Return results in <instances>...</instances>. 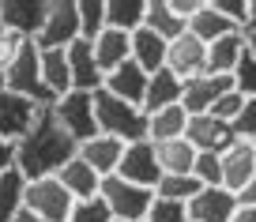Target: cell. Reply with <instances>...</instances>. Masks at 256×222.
I'll list each match as a JSON object with an SVG mask.
<instances>
[{
  "mask_svg": "<svg viewBox=\"0 0 256 222\" xmlns=\"http://www.w3.org/2000/svg\"><path fill=\"white\" fill-rule=\"evenodd\" d=\"M76 154H80V143L56 124L53 113L42 110L30 132L16 143V170L26 181H42V177H56Z\"/></svg>",
  "mask_w": 256,
  "mask_h": 222,
  "instance_id": "obj_1",
  "label": "cell"
},
{
  "mask_svg": "<svg viewBox=\"0 0 256 222\" xmlns=\"http://www.w3.org/2000/svg\"><path fill=\"white\" fill-rule=\"evenodd\" d=\"M94 117H98V132L117 136L124 143H140L147 140V113L132 102H120L110 90H94Z\"/></svg>",
  "mask_w": 256,
  "mask_h": 222,
  "instance_id": "obj_2",
  "label": "cell"
},
{
  "mask_svg": "<svg viewBox=\"0 0 256 222\" xmlns=\"http://www.w3.org/2000/svg\"><path fill=\"white\" fill-rule=\"evenodd\" d=\"M98 200L106 204V211H110L117 222H144L147 211H151V204H154V192L113 174V177H102Z\"/></svg>",
  "mask_w": 256,
  "mask_h": 222,
  "instance_id": "obj_3",
  "label": "cell"
},
{
  "mask_svg": "<svg viewBox=\"0 0 256 222\" xmlns=\"http://www.w3.org/2000/svg\"><path fill=\"white\" fill-rule=\"evenodd\" d=\"M76 200L56 177H42V181H26L23 188V211L38 214L42 222H68Z\"/></svg>",
  "mask_w": 256,
  "mask_h": 222,
  "instance_id": "obj_4",
  "label": "cell"
},
{
  "mask_svg": "<svg viewBox=\"0 0 256 222\" xmlns=\"http://www.w3.org/2000/svg\"><path fill=\"white\" fill-rule=\"evenodd\" d=\"M49 113H53V120L72 136L76 143H87L90 136H98L94 94H87V90H68V94H60Z\"/></svg>",
  "mask_w": 256,
  "mask_h": 222,
  "instance_id": "obj_5",
  "label": "cell"
},
{
  "mask_svg": "<svg viewBox=\"0 0 256 222\" xmlns=\"http://www.w3.org/2000/svg\"><path fill=\"white\" fill-rule=\"evenodd\" d=\"M80 38V8L76 0H46V19L38 30V49H68Z\"/></svg>",
  "mask_w": 256,
  "mask_h": 222,
  "instance_id": "obj_6",
  "label": "cell"
},
{
  "mask_svg": "<svg viewBox=\"0 0 256 222\" xmlns=\"http://www.w3.org/2000/svg\"><path fill=\"white\" fill-rule=\"evenodd\" d=\"M0 87L38 102V94H42V49H38V42H30V38L23 42V49L12 60V68L0 76Z\"/></svg>",
  "mask_w": 256,
  "mask_h": 222,
  "instance_id": "obj_7",
  "label": "cell"
},
{
  "mask_svg": "<svg viewBox=\"0 0 256 222\" xmlns=\"http://www.w3.org/2000/svg\"><path fill=\"white\" fill-rule=\"evenodd\" d=\"M117 177H124V181H132V184H144V188L154 192V184L162 181L154 143L151 140L128 143V147H124V158H120V166H117Z\"/></svg>",
  "mask_w": 256,
  "mask_h": 222,
  "instance_id": "obj_8",
  "label": "cell"
},
{
  "mask_svg": "<svg viewBox=\"0 0 256 222\" xmlns=\"http://www.w3.org/2000/svg\"><path fill=\"white\" fill-rule=\"evenodd\" d=\"M226 90H234V80H230V76H211V72H204V76H192V80H184L181 110L188 113V117L211 113V106H215L218 98L226 94Z\"/></svg>",
  "mask_w": 256,
  "mask_h": 222,
  "instance_id": "obj_9",
  "label": "cell"
},
{
  "mask_svg": "<svg viewBox=\"0 0 256 222\" xmlns=\"http://www.w3.org/2000/svg\"><path fill=\"white\" fill-rule=\"evenodd\" d=\"M38 113H42V110L30 102V98L12 94V90L0 87V140L19 143L26 132H30V124L38 120Z\"/></svg>",
  "mask_w": 256,
  "mask_h": 222,
  "instance_id": "obj_10",
  "label": "cell"
},
{
  "mask_svg": "<svg viewBox=\"0 0 256 222\" xmlns=\"http://www.w3.org/2000/svg\"><path fill=\"white\" fill-rule=\"evenodd\" d=\"M166 68L174 72L177 80H192V76H204V72H208V46L184 30L181 38L170 42V49H166Z\"/></svg>",
  "mask_w": 256,
  "mask_h": 222,
  "instance_id": "obj_11",
  "label": "cell"
},
{
  "mask_svg": "<svg viewBox=\"0 0 256 222\" xmlns=\"http://www.w3.org/2000/svg\"><path fill=\"white\" fill-rule=\"evenodd\" d=\"M42 19H46V0H0V23L8 34L19 38H38Z\"/></svg>",
  "mask_w": 256,
  "mask_h": 222,
  "instance_id": "obj_12",
  "label": "cell"
},
{
  "mask_svg": "<svg viewBox=\"0 0 256 222\" xmlns=\"http://www.w3.org/2000/svg\"><path fill=\"white\" fill-rule=\"evenodd\" d=\"M68 53V76H72V90H87V94H94V90H102V68H98L94 60V46H90L87 38H76L72 46L64 49Z\"/></svg>",
  "mask_w": 256,
  "mask_h": 222,
  "instance_id": "obj_13",
  "label": "cell"
},
{
  "mask_svg": "<svg viewBox=\"0 0 256 222\" xmlns=\"http://www.w3.org/2000/svg\"><path fill=\"white\" fill-rule=\"evenodd\" d=\"M184 140L196 147V151H211V154H222L238 136L226 120L211 117V113H200V117H188V128H184Z\"/></svg>",
  "mask_w": 256,
  "mask_h": 222,
  "instance_id": "obj_14",
  "label": "cell"
},
{
  "mask_svg": "<svg viewBox=\"0 0 256 222\" xmlns=\"http://www.w3.org/2000/svg\"><path fill=\"white\" fill-rule=\"evenodd\" d=\"M238 196L230 188H200L188 200V222H234Z\"/></svg>",
  "mask_w": 256,
  "mask_h": 222,
  "instance_id": "obj_15",
  "label": "cell"
},
{
  "mask_svg": "<svg viewBox=\"0 0 256 222\" xmlns=\"http://www.w3.org/2000/svg\"><path fill=\"white\" fill-rule=\"evenodd\" d=\"M218 158H222V188H230L238 196L256 174V147L245 143V140H234Z\"/></svg>",
  "mask_w": 256,
  "mask_h": 222,
  "instance_id": "obj_16",
  "label": "cell"
},
{
  "mask_svg": "<svg viewBox=\"0 0 256 222\" xmlns=\"http://www.w3.org/2000/svg\"><path fill=\"white\" fill-rule=\"evenodd\" d=\"M124 147H128L124 140L98 132V136H90L87 143H80V158L87 162L98 177H113L117 166H120V158H124Z\"/></svg>",
  "mask_w": 256,
  "mask_h": 222,
  "instance_id": "obj_17",
  "label": "cell"
},
{
  "mask_svg": "<svg viewBox=\"0 0 256 222\" xmlns=\"http://www.w3.org/2000/svg\"><path fill=\"white\" fill-rule=\"evenodd\" d=\"M147 83H151V76H147V72L140 68L136 60H124L120 68H113L110 76L102 80V90H110V94H113V98H120V102L144 106Z\"/></svg>",
  "mask_w": 256,
  "mask_h": 222,
  "instance_id": "obj_18",
  "label": "cell"
},
{
  "mask_svg": "<svg viewBox=\"0 0 256 222\" xmlns=\"http://www.w3.org/2000/svg\"><path fill=\"white\" fill-rule=\"evenodd\" d=\"M248 53V42H245V30H234V34H222L218 42L208 46V72L211 76H234V68L241 64V56Z\"/></svg>",
  "mask_w": 256,
  "mask_h": 222,
  "instance_id": "obj_19",
  "label": "cell"
},
{
  "mask_svg": "<svg viewBox=\"0 0 256 222\" xmlns=\"http://www.w3.org/2000/svg\"><path fill=\"white\" fill-rule=\"evenodd\" d=\"M181 94H184V80H177L170 68L154 72L151 83H147V94H144V106L140 110L151 117L158 110H170V106H181Z\"/></svg>",
  "mask_w": 256,
  "mask_h": 222,
  "instance_id": "obj_20",
  "label": "cell"
},
{
  "mask_svg": "<svg viewBox=\"0 0 256 222\" xmlns=\"http://www.w3.org/2000/svg\"><path fill=\"white\" fill-rule=\"evenodd\" d=\"M90 46H94V60H98V68H102V76H110L113 68L132 60V34H120V30H110V26H106Z\"/></svg>",
  "mask_w": 256,
  "mask_h": 222,
  "instance_id": "obj_21",
  "label": "cell"
},
{
  "mask_svg": "<svg viewBox=\"0 0 256 222\" xmlns=\"http://www.w3.org/2000/svg\"><path fill=\"white\" fill-rule=\"evenodd\" d=\"M234 30H241V26H234L226 16H218V8L211 0H200V8L192 12V19H188V34L200 38L204 46H211V42H218L222 34H234Z\"/></svg>",
  "mask_w": 256,
  "mask_h": 222,
  "instance_id": "obj_22",
  "label": "cell"
},
{
  "mask_svg": "<svg viewBox=\"0 0 256 222\" xmlns=\"http://www.w3.org/2000/svg\"><path fill=\"white\" fill-rule=\"evenodd\" d=\"M56 181H60L64 188L72 192V200H76V204H87V200H98V184H102V177H98L94 170H90L87 162H83L80 154H76V158L68 162V166H64L60 174H56Z\"/></svg>",
  "mask_w": 256,
  "mask_h": 222,
  "instance_id": "obj_23",
  "label": "cell"
},
{
  "mask_svg": "<svg viewBox=\"0 0 256 222\" xmlns=\"http://www.w3.org/2000/svg\"><path fill=\"white\" fill-rule=\"evenodd\" d=\"M166 49H170V42L158 38L154 30H147V26H140V30L132 34V60H136L147 76L166 68Z\"/></svg>",
  "mask_w": 256,
  "mask_h": 222,
  "instance_id": "obj_24",
  "label": "cell"
},
{
  "mask_svg": "<svg viewBox=\"0 0 256 222\" xmlns=\"http://www.w3.org/2000/svg\"><path fill=\"white\" fill-rule=\"evenodd\" d=\"M144 26H147V30H154L158 38L174 42V38H181V34L188 30V19L177 16V8L170 4V0H147V19H144Z\"/></svg>",
  "mask_w": 256,
  "mask_h": 222,
  "instance_id": "obj_25",
  "label": "cell"
},
{
  "mask_svg": "<svg viewBox=\"0 0 256 222\" xmlns=\"http://www.w3.org/2000/svg\"><path fill=\"white\" fill-rule=\"evenodd\" d=\"M154 154H158V170L162 174H192V166H196V147H192L188 140H166V143H154Z\"/></svg>",
  "mask_w": 256,
  "mask_h": 222,
  "instance_id": "obj_26",
  "label": "cell"
},
{
  "mask_svg": "<svg viewBox=\"0 0 256 222\" xmlns=\"http://www.w3.org/2000/svg\"><path fill=\"white\" fill-rule=\"evenodd\" d=\"M147 19V0H106V26L120 34H136Z\"/></svg>",
  "mask_w": 256,
  "mask_h": 222,
  "instance_id": "obj_27",
  "label": "cell"
},
{
  "mask_svg": "<svg viewBox=\"0 0 256 222\" xmlns=\"http://www.w3.org/2000/svg\"><path fill=\"white\" fill-rule=\"evenodd\" d=\"M184 128H188V113L181 106H170L147 117V140L151 143H166V140H181Z\"/></svg>",
  "mask_w": 256,
  "mask_h": 222,
  "instance_id": "obj_28",
  "label": "cell"
},
{
  "mask_svg": "<svg viewBox=\"0 0 256 222\" xmlns=\"http://www.w3.org/2000/svg\"><path fill=\"white\" fill-rule=\"evenodd\" d=\"M42 87L53 90L56 98L72 90V76H68V53H64V49H42Z\"/></svg>",
  "mask_w": 256,
  "mask_h": 222,
  "instance_id": "obj_29",
  "label": "cell"
},
{
  "mask_svg": "<svg viewBox=\"0 0 256 222\" xmlns=\"http://www.w3.org/2000/svg\"><path fill=\"white\" fill-rule=\"evenodd\" d=\"M23 188H26V177L19 170L0 174V222H16V214L23 211Z\"/></svg>",
  "mask_w": 256,
  "mask_h": 222,
  "instance_id": "obj_30",
  "label": "cell"
},
{
  "mask_svg": "<svg viewBox=\"0 0 256 222\" xmlns=\"http://www.w3.org/2000/svg\"><path fill=\"white\" fill-rule=\"evenodd\" d=\"M200 188H204V184L196 181L192 174H181V177H177V174H162V181L154 184V196H158V200H177V204H188Z\"/></svg>",
  "mask_w": 256,
  "mask_h": 222,
  "instance_id": "obj_31",
  "label": "cell"
},
{
  "mask_svg": "<svg viewBox=\"0 0 256 222\" xmlns=\"http://www.w3.org/2000/svg\"><path fill=\"white\" fill-rule=\"evenodd\" d=\"M80 8V38L94 42L106 30V0H76Z\"/></svg>",
  "mask_w": 256,
  "mask_h": 222,
  "instance_id": "obj_32",
  "label": "cell"
},
{
  "mask_svg": "<svg viewBox=\"0 0 256 222\" xmlns=\"http://www.w3.org/2000/svg\"><path fill=\"white\" fill-rule=\"evenodd\" d=\"M192 177L204 184V188H218L222 184V158L211 151H200L196 154V166H192Z\"/></svg>",
  "mask_w": 256,
  "mask_h": 222,
  "instance_id": "obj_33",
  "label": "cell"
},
{
  "mask_svg": "<svg viewBox=\"0 0 256 222\" xmlns=\"http://www.w3.org/2000/svg\"><path fill=\"white\" fill-rule=\"evenodd\" d=\"M144 222H188V204H177V200H158L154 196L151 211Z\"/></svg>",
  "mask_w": 256,
  "mask_h": 222,
  "instance_id": "obj_34",
  "label": "cell"
},
{
  "mask_svg": "<svg viewBox=\"0 0 256 222\" xmlns=\"http://www.w3.org/2000/svg\"><path fill=\"white\" fill-rule=\"evenodd\" d=\"M234 90L238 94H245V98H256V56L252 53H245L241 56V64L234 68Z\"/></svg>",
  "mask_w": 256,
  "mask_h": 222,
  "instance_id": "obj_35",
  "label": "cell"
},
{
  "mask_svg": "<svg viewBox=\"0 0 256 222\" xmlns=\"http://www.w3.org/2000/svg\"><path fill=\"white\" fill-rule=\"evenodd\" d=\"M241 110H245V94H238V90H226V94L218 98L215 106H211V117H218V120H226V124H234Z\"/></svg>",
  "mask_w": 256,
  "mask_h": 222,
  "instance_id": "obj_36",
  "label": "cell"
},
{
  "mask_svg": "<svg viewBox=\"0 0 256 222\" xmlns=\"http://www.w3.org/2000/svg\"><path fill=\"white\" fill-rule=\"evenodd\" d=\"M230 128H234V136L245 140V143L256 140V98H245V110L238 113V120H234Z\"/></svg>",
  "mask_w": 256,
  "mask_h": 222,
  "instance_id": "obj_37",
  "label": "cell"
},
{
  "mask_svg": "<svg viewBox=\"0 0 256 222\" xmlns=\"http://www.w3.org/2000/svg\"><path fill=\"white\" fill-rule=\"evenodd\" d=\"M68 222H113V214L106 211L102 200H87V204H76Z\"/></svg>",
  "mask_w": 256,
  "mask_h": 222,
  "instance_id": "obj_38",
  "label": "cell"
},
{
  "mask_svg": "<svg viewBox=\"0 0 256 222\" xmlns=\"http://www.w3.org/2000/svg\"><path fill=\"white\" fill-rule=\"evenodd\" d=\"M218 8V16H226L234 26H241L245 30V19H248V0H211Z\"/></svg>",
  "mask_w": 256,
  "mask_h": 222,
  "instance_id": "obj_39",
  "label": "cell"
},
{
  "mask_svg": "<svg viewBox=\"0 0 256 222\" xmlns=\"http://www.w3.org/2000/svg\"><path fill=\"white\" fill-rule=\"evenodd\" d=\"M26 38H19V34H8V30H0V76L12 68V60L19 56V49H23Z\"/></svg>",
  "mask_w": 256,
  "mask_h": 222,
  "instance_id": "obj_40",
  "label": "cell"
},
{
  "mask_svg": "<svg viewBox=\"0 0 256 222\" xmlns=\"http://www.w3.org/2000/svg\"><path fill=\"white\" fill-rule=\"evenodd\" d=\"M8 170H16V143L0 140V174H8Z\"/></svg>",
  "mask_w": 256,
  "mask_h": 222,
  "instance_id": "obj_41",
  "label": "cell"
},
{
  "mask_svg": "<svg viewBox=\"0 0 256 222\" xmlns=\"http://www.w3.org/2000/svg\"><path fill=\"white\" fill-rule=\"evenodd\" d=\"M234 222H256V204H238Z\"/></svg>",
  "mask_w": 256,
  "mask_h": 222,
  "instance_id": "obj_42",
  "label": "cell"
},
{
  "mask_svg": "<svg viewBox=\"0 0 256 222\" xmlns=\"http://www.w3.org/2000/svg\"><path fill=\"white\" fill-rule=\"evenodd\" d=\"M238 204H256V174H252V181L238 192Z\"/></svg>",
  "mask_w": 256,
  "mask_h": 222,
  "instance_id": "obj_43",
  "label": "cell"
},
{
  "mask_svg": "<svg viewBox=\"0 0 256 222\" xmlns=\"http://www.w3.org/2000/svg\"><path fill=\"white\" fill-rule=\"evenodd\" d=\"M245 34H256V0H248V19H245Z\"/></svg>",
  "mask_w": 256,
  "mask_h": 222,
  "instance_id": "obj_44",
  "label": "cell"
},
{
  "mask_svg": "<svg viewBox=\"0 0 256 222\" xmlns=\"http://www.w3.org/2000/svg\"><path fill=\"white\" fill-rule=\"evenodd\" d=\"M16 222H42V218H38V214H30V211H19Z\"/></svg>",
  "mask_w": 256,
  "mask_h": 222,
  "instance_id": "obj_45",
  "label": "cell"
},
{
  "mask_svg": "<svg viewBox=\"0 0 256 222\" xmlns=\"http://www.w3.org/2000/svg\"><path fill=\"white\" fill-rule=\"evenodd\" d=\"M245 42H248V53L256 56V34H245Z\"/></svg>",
  "mask_w": 256,
  "mask_h": 222,
  "instance_id": "obj_46",
  "label": "cell"
},
{
  "mask_svg": "<svg viewBox=\"0 0 256 222\" xmlns=\"http://www.w3.org/2000/svg\"><path fill=\"white\" fill-rule=\"evenodd\" d=\"M0 30H4V23H0Z\"/></svg>",
  "mask_w": 256,
  "mask_h": 222,
  "instance_id": "obj_47",
  "label": "cell"
},
{
  "mask_svg": "<svg viewBox=\"0 0 256 222\" xmlns=\"http://www.w3.org/2000/svg\"><path fill=\"white\" fill-rule=\"evenodd\" d=\"M252 147H256V140H252Z\"/></svg>",
  "mask_w": 256,
  "mask_h": 222,
  "instance_id": "obj_48",
  "label": "cell"
},
{
  "mask_svg": "<svg viewBox=\"0 0 256 222\" xmlns=\"http://www.w3.org/2000/svg\"><path fill=\"white\" fill-rule=\"evenodd\" d=\"M113 222H117V218H113Z\"/></svg>",
  "mask_w": 256,
  "mask_h": 222,
  "instance_id": "obj_49",
  "label": "cell"
}]
</instances>
